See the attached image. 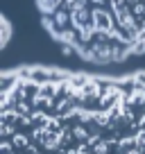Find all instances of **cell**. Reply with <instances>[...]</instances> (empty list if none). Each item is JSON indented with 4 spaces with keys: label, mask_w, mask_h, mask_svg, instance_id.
Segmentation results:
<instances>
[{
    "label": "cell",
    "mask_w": 145,
    "mask_h": 154,
    "mask_svg": "<svg viewBox=\"0 0 145 154\" xmlns=\"http://www.w3.org/2000/svg\"><path fill=\"white\" fill-rule=\"evenodd\" d=\"M0 143V154H145V70H5Z\"/></svg>",
    "instance_id": "6da1fadb"
},
{
    "label": "cell",
    "mask_w": 145,
    "mask_h": 154,
    "mask_svg": "<svg viewBox=\"0 0 145 154\" xmlns=\"http://www.w3.org/2000/svg\"><path fill=\"white\" fill-rule=\"evenodd\" d=\"M48 34L68 54L109 63L145 52V0H36Z\"/></svg>",
    "instance_id": "7a4b0ae2"
},
{
    "label": "cell",
    "mask_w": 145,
    "mask_h": 154,
    "mask_svg": "<svg viewBox=\"0 0 145 154\" xmlns=\"http://www.w3.org/2000/svg\"><path fill=\"white\" fill-rule=\"evenodd\" d=\"M2 32H5V36H2V45L9 41V23L7 20H2Z\"/></svg>",
    "instance_id": "3957f363"
}]
</instances>
